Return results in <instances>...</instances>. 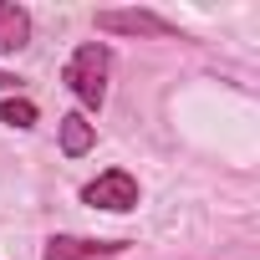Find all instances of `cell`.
<instances>
[{"label":"cell","instance_id":"1","mask_svg":"<svg viewBox=\"0 0 260 260\" xmlns=\"http://www.w3.org/2000/svg\"><path fill=\"white\" fill-rule=\"evenodd\" d=\"M107 72H112V51H107L102 41H82V46L72 51L61 82H67V92H72L82 107L97 112V107L107 102Z\"/></svg>","mask_w":260,"mask_h":260},{"label":"cell","instance_id":"2","mask_svg":"<svg viewBox=\"0 0 260 260\" xmlns=\"http://www.w3.org/2000/svg\"><path fill=\"white\" fill-rule=\"evenodd\" d=\"M82 204L107 209V214H127V209H138V179L127 169H107V174H97L82 189Z\"/></svg>","mask_w":260,"mask_h":260},{"label":"cell","instance_id":"3","mask_svg":"<svg viewBox=\"0 0 260 260\" xmlns=\"http://www.w3.org/2000/svg\"><path fill=\"white\" fill-rule=\"evenodd\" d=\"M97 31L107 36H179V26L148 6H133V11H97Z\"/></svg>","mask_w":260,"mask_h":260},{"label":"cell","instance_id":"4","mask_svg":"<svg viewBox=\"0 0 260 260\" xmlns=\"http://www.w3.org/2000/svg\"><path fill=\"white\" fill-rule=\"evenodd\" d=\"M127 240H77V235H51L41 260H112L122 255Z\"/></svg>","mask_w":260,"mask_h":260},{"label":"cell","instance_id":"5","mask_svg":"<svg viewBox=\"0 0 260 260\" xmlns=\"http://www.w3.org/2000/svg\"><path fill=\"white\" fill-rule=\"evenodd\" d=\"M31 46V11L0 0V56H16Z\"/></svg>","mask_w":260,"mask_h":260},{"label":"cell","instance_id":"6","mask_svg":"<svg viewBox=\"0 0 260 260\" xmlns=\"http://www.w3.org/2000/svg\"><path fill=\"white\" fill-rule=\"evenodd\" d=\"M56 138H61V153H67V158H82V153H92V143H97V122H87L82 112H67V117L56 122Z\"/></svg>","mask_w":260,"mask_h":260},{"label":"cell","instance_id":"7","mask_svg":"<svg viewBox=\"0 0 260 260\" xmlns=\"http://www.w3.org/2000/svg\"><path fill=\"white\" fill-rule=\"evenodd\" d=\"M0 122H6V127H21V133L36 127V102H31V97H6V102H0Z\"/></svg>","mask_w":260,"mask_h":260},{"label":"cell","instance_id":"8","mask_svg":"<svg viewBox=\"0 0 260 260\" xmlns=\"http://www.w3.org/2000/svg\"><path fill=\"white\" fill-rule=\"evenodd\" d=\"M21 87V77H11V72H0V92H16Z\"/></svg>","mask_w":260,"mask_h":260}]
</instances>
